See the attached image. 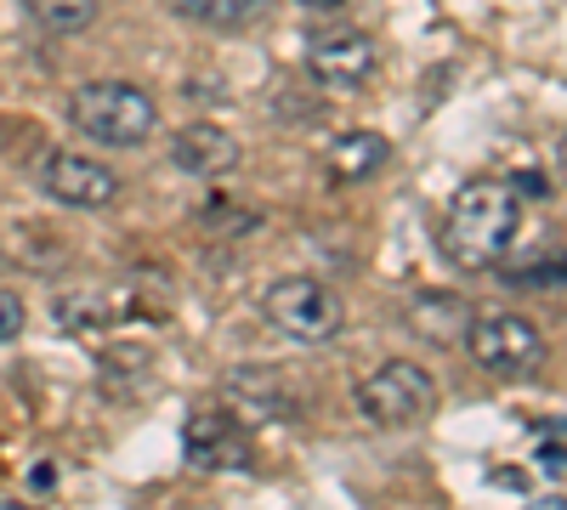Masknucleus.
Masks as SVG:
<instances>
[{
    "label": "nucleus",
    "mask_w": 567,
    "mask_h": 510,
    "mask_svg": "<svg viewBox=\"0 0 567 510\" xmlns=\"http://www.w3.org/2000/svg\"><path fill=\"white\" fill-rule=\"evenodd\" d=\"M523 227V199L511 194V181L499 176H477L454 194L449 216H443V256L460 272H494Z\"/></svg>",
    "instance_id": "nucleus-1"
},
{
    "label": "nucleus",
    "mask_w": 567,
    "mask_h": 510,
    "mask_svg": "<svg viewBox=\"0 0 567 510\" xmlns=\"http://www.w3.org/2000/svg\"><path fill=\"white\" fill-rule=\"evenodd\" d=\"M69 119L91 136V143L136 148V143H148V136H154L159 108H154L148 91H136V85H125V80H91V85H74Z\"/></svg>",
    "instance_id": "nucleus-2"
},
{
    "label": "nucleus",
    "mask_w": 567,
    "mask_h": 510,
    "mask_svg": "<svg viewBox=\"0 0 567 510\" xmlns=\"http://www.w3.org/2000/svg\"><path fill=\"white\" fill-rule=\"evenodd\" d=\"M261 312L272 318V330L278 335H290L301 346H329L341 335V295L318 284V278L296 272V278H272L267 295H261Z\"/></svg>",
    "instance_id": "nucleus-3"
},
{
    "label": "nucleus",
    "mask_w": 567,
    "mask_h": 510,
    "mask_svg": "<svg viewBox=\"0 0 567 510\" xmlns=\"http://www.w3.org/2000/svg\"><path fill=\"white\" fill-rule=\"evenodd\" d=\"M358 408L374 426H420L425 414L437 408V381L425 375L420 363L392 357V363L374 368L369 381H358Z\"/></svg>",
    "instance_id": "nucleus-4"
},
{
    "label": "nucleus",
    "mask_w": 567,
    "mask_h": 510,
    "mask_svg": "<svg viewBox=\"0 0 567 510\" xmlns=\"http://www.w3.org/2000/svg\"><path fill=\"white\" fill-rule=\"evenodd\" d=\"M471 357H477L488 375H528V368H539L545 357V335H539V323L523 318V312H477L465 323V335Z\"/></svg>",
    "instance_id": "nucleus-5"
},
{
    "label": "nucleus",
    "mask_w": 567,
    "mask_h": 510,
    "mask_svg": "<svg viewBox=\"0 0 567 510\" xmlns=\"http://www.w3.org/2000/svg\"><path fill=\"white\" fill-rule=\"evenodd\" d=\"M40 188H45V199H58L69 210H109L120 199V176L91 154L52 148L40 159Z\"/></svg>",
    "instance_id": "nucleus-6"
},
{
    "label": "nucleus",
    "mask_w": 567,
    "mask_h": 510,
    "mask_svg": "<svg viewBox=\"0 0 567 510\" xmlns=\"http://www.w3.org/2000/svg\"><path fill=\"white\" fill-rule=\"evenodd\" d=\"M307 69H312L318 85H341V91L347 85H363L374 74V40L363 29H347V23L318 29L307 40Z\"/></svg>",
    "instance_id": "nucleus-7"
},
{
    "label": "nucleus",
    "mask_w": 567,
    "mask_h": 510,
    "mask_svg": "<svg viewBox=\"0 0 567 510\" xmlns=\"http://www.w3.org/2000/svg\"><path fill=\"white\" fill-rule=\"evenodd\" d=\"M250 448H245V426L233 420L227 408H194L182 426V459L194 471H221V466H239Z\"/></svg>",
    "instance_id": "nucleus-8"
},
{
    "label": "nucleus",
    "mask_w": 567,
    "mask_h": 510,
    "mask_svg": "<svg viewBox=\"0 0 567 510\" xmlns=\"http://www.w3.org/2000/svg\"><path fill=\"white\" fill-rule=\"evenodd\" d=\"M233 159H239V143H233L221 125H187V131H176V143H171V165L187 170V176H216Z\"/></svg>",
    "instance_id": "nucleus-9"
},
{
    "label": "nucleus",
    "mask_w": 567,
    "mask_h": 510,
    "mask_svg": "<svg viewBox=\"0 0 567 510\" xmlns=\"http://www.w3.org/2000/svg\"><path fill=\"white\" fill-rule=\"evenodd\" d=\"M392 159V143L381 131H347V136H336L329 143V176L336 181H363V176H374Z\"/></svg>",
    "instance_id": "nucleus-10"
},
{
    "label": "nucleus",
    "mask_w": 567,
    "mask_h": 510,
    "mask_svg": "<svg viewBox=\"0 0 567 510\" xmlns=\"http://www.w3.org/2000/svg\"><path fill=\"white\" fill-rule=\"evenodd\" d=\"M171 12L199 29H250L267 18V0H171Z\"/></svg>",
    "instance_id": "nucleus-11"
},
{
    "label": "nucleus",
    "mask_w": 567,
    "mask_h": 510,
    "mask_svg": "<svg viewBox=\"0 0 567 510\" xmlns=\"http://www.w3.org/2000/svg\"><path fill=\"white\" fill-rule=\"evenodd\" d=\"M409 318H414V330H420L425 341H460L465 323H471V312H465L460 295H420V301L409 306Z\"/></svg>",
    "instance_id": "nucleus-12"
},
{
    "label": "nucleus",
    "mask_w": 567,
    "mask_h": 510,
    "mask_svg": "<svg viewBox=\"0 0 567 510\" xmlns=\"http://www.w3.org/2000/svg\"><path fill=\"white\" fill-rule=\"evenodd\" d=\"M29 12L45 34H85L97 23V0H29Z\"/></svg>",
    "instance_id": "nucleus-13"
},
{
    "label": "nucleus",
    "mask_w": 567,
    "mask_h": 510,
    "mask_svg": "<svg viewBox=\"0 0 567 510\" xmlns=\"http://www.w3.org/2000/svg\"><path fill=\"white\" fill-rule=\"evenodd\" d=\"M233 392L256 397L261 408H290V403H284V375H278V368H239V375H233Z\"/></svg>",
    "instance_id": "nucleus-14"
},
{
    "label": "nucleus",
    "mask_w": 567,
    "mask_h": 510,
    "mask_svg": "<svg viewBox=\"0 0 567 510\" xmlns=\"http://www.w3.org/2000/svg\"><path fill=\"white\" fill-rule=\"evenodd\" d=\"M23 323H29L23 301H18L12 290H0V346H7V341H18V335H23Z\"/></svg>",
    "instance_id": "nucleus-15"
},
{
    "label": "nucleus",
    "mask_w": 567,
    "mask_h": 510,
    "mask_svg": "<svg viewBox=\"0 0 567 510\" xmlns=\"http://www.w3.org/2000/svg\"><path fill=\"white\" fill-rule=\"evenodd\" d=\"M539 466H545L550 477H561V420H550L545 437H539Z\"/></svg>",
    "instance_id": "nucleus-16"
},
{
    "label": "nucleus",
    "mask_w": 567,
    "mask_h": 510,
    "mask_svg": "<svg viewBox=\"0 0 567 510\" xmlns=\"http://www.w3.org/2000/svg\"><path fill=\"white\" fill-rule=\"evenodd\" d=\"M205 221H210V227H227V233H245V227H256V216H233L227 205H205Z\"/></svg>",
    "instance_id": "nucleus-17"
},
{
    "label": "nucleus",
    "mask_w": 567,
    "mask_h": 510,
    "mask_svg": "<svg viewBox=\"0 0 567 510\" xmlns=\"http://www.w3.org/2000/svg\"><path fill=\"white\" fill-rule=\"evenodd\" d=\"M29 488L34 493H52L58 488V466H45V459H40V466H29Z\"/></svg>",
    "instance_id": "nucleus-18"
},
{
    "label": "nucleus",
    "mask_w": 567,
    "mask_h": 510,
    "mask_svg": "<svg viewBox=\"0 0 567 510\" xmlns=\"http://www.w3.org/2000/svg\"><path fill=\"white\" fill-rule=\"evenodd\" d=\"M534 510H567V504H561V493H550V499H545V504H534Z\"/></svg>",
    "instance_id": "nucleus-19"
},
{
    "label": "nucleus",
    "mask_w": 567,
    "mask_h": 510,
    "mask_svg": "<svg viewBox=\"0 0 567 510\" xmlns=\"http://www.w3.org/2000/svg\"><path fill=\"white\" fill-rule=\"evenodd\" d=\"M0 510H34V504H18V499H0Z\"/></svg>",
    "instance_id": "nucleus-20"
}]
</instances>
